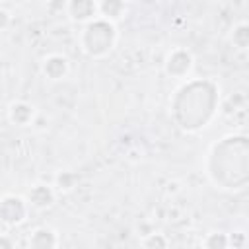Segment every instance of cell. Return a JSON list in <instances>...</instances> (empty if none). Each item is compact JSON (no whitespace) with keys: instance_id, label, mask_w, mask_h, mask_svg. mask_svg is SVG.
Returning <instances> with one entry per match:
<instances>
[{"instance_id":"cell-1","label":"cell","mask_w":249,"mask_h":249,"mask_svg":"<svg viewBox=\"0 0 249 249\" xmlns=\"http://www.w3.org/2000/svg\"><path fill=\"white\" fill-rule=\"evenodd\" d=\"M218 89L208 80H195L185 84L173 101L175 121L183 130H198L212 119L218 103Z\"/></svg>"},{"instance_id":"cell-8","label":"cell","mask_w":249,"mask_h":249,"mask_svg":"<svg viewBox=\"0 0 249 249\" xmlns=\"http://www.w3.org/2000/svg\"><path fill=\"white\" fill-rule=\"evenodd\" d=\"M66 68H68L66 58H64V56H58V54L49 56V58L45 60V64H43V72H45L51 80H60V78L66 74Z\"/></svg>"},{"instance_id":"cell-13","label":"cell","mask_w":249,"mask_h":249,"mask_svg":"<svg viewBox=\"0 0 249 249\" xmlns=\"http://www.w3.org/2000/svg\"><path fill=\"white\" fill-rule=\"evenodd\" d=\"M76 173H70V171H62L58 177H56V183H58V187L62 189V191H70L72 187H74V183H76Z\"/></svg>"},{"instance_id":"cell-14","label":"cell","mask_w":249,"mask_h":249,"mask_svg":"<svg viewBox=\"0 0 249 249\" xmlns=\"http://www.w3.org/2000/svg\"><path fill=\"white\" fill-rule=\"evenodd\" d=\"M204 245L210 247V249H224V247H228V239H226L224 233H212V235L204 241Z\"/></svg>"},{"instance_id":"cell-12","label":"cell","mask_w":249,"mask_h":249,"mask_svg":"<svg viewBox=\"0 0 249 249\" xmlns=\"http://www.w3.org/2000/svg\"><path fill=\"white\" fill-rule=\"evenodd\" d=\"M233 43L239 49H245L247 47V43H249V29H247L245 23H241L239 27H235V31H233Z\"/></svg>"},{"instance_id":"cell-9","label":"cell","mask_w":249,"mask_h":249,"mask_svg":"<svg viewBox=\"0 0 249 249\" xmlns=\"http://www.w3.org/2000/svg\"><path fill=\"white\" fill-rule=\"evenodd\" d=\"M10 119L16 124H27L33 119V107L27 105V103H23V101L12 103V107H10Z\"/></svg>"},{"instance_id":"cell-6","label":"cell","mask_w":249,"mask_h":249,"mask_svg":"<svg viewBox=\"0 0 249 249\" xmlns=\"http://www.w3.org/2000/svg\"><path fill=\"white\" fill-rule=\"evenodd\" d=\"M95 2L93 0H68V12L76 21H88L95 16Z\"/></svg>"},{"instance_id":"cell-10","label":"cell","mask_w":249,"mask_h":249,"mask_svg":"<svg viewBox=\"0 0 249 249\" xmlns=\"http://www.w3.org/2000/svg\"><path fill=\"white\" fill-rule=\"evenodd\" d=\"M29 245H31V247H41V249H45V247H54V245H56V237H54V233H53L51 230L39 228V230L33 231V235H31V239H29Z\"/></svg>"},{"instance_id":"cell-5","label":"cell","mask_w":249,"mask_h":249,"mask_svg":"<svg viewBox=\"0 0 249 249\" xmlns=\"http://www.w3.org/2000/svg\"><path fill=\"white\" fill-rule=\"evenodd\" d=\"M191 54L187 53V51H183V49H177V51H173L171 54H169V58H167V62H165V70H167V74H171V76H177V78H183L189 70H191Z\"/></svg>"},{"instance_id":"cell-15","label":"cell","mask_w":249,"mask_h":249,"mask_svg":"<svg viewBox=\"0 0 249 249\" xmlns=\"http://www.w3.org/2000/svg\"><path fill=\"white\" fill-rule=\"evenodd\" d=\"M144 245H146V247H165V245H167V241H165L161 235H156V233H154L150 239H146V241H144Z\"/></svg>"},{"instance_id":"cell-17","label":"cell","mask_w":249,"mask_h":249,"mask_svg":"<svg viewBox=\"0 0 249 249\" xmlns=\"http://www.w3.org/2000/svg\"><path fill=\"white\" fill-rule=\"evenodd\" d=\"M10 23V14L6 10H0V29H4Z\"/></svg>"},{"instance_id":"cell-3","label":"cell","mask_w":249,"mask_h":249,"mask_svg":"<svg viewBox=\"0 0 249 249\" xmlns=\"http://www.w3.org/2000/svg\"><path fill=\"white\" fill-rule=\"evenodd\" d=\"M115 43V27L109 19H93L82 33V47L89 56H103Z\"/></svg>"},{"instance_id":"cell-4","label":"cell","mask_w":249,"mask_h":249,"mask_svg":"<svg viewBox=\"0 0 249 249\" xmlns=\"http://www.w3.org/2000/svg\"><path fill=\"white\" fill-rule=\"evenodd\" d=\"M25 202L21 196L16 195H8L0 200V222L8 224V226H16L25 218Z\"/></svg>"},{"instance_id":"cell-11","label":"cell","mask_w":249,"mask_h":249,"mask_svg":"<svg viewBox=\"0 0 249 249\" xmlns=\"http://www.w3.org/2000/svg\"><path fill=\"white\" fill-rule=\"evenodd\" d=\"M99 10L105 19H117L124 12V0H101Z\"/></svg>"},{"instance_id":"cell-18","label":"cell","mask_w":249,"mask_h":249,"mask_svg":"<svg viewBox=\"0 0 249 249\" xmlns=\"http://www.w3.org/2000/svg\"><path fill=\"white\" fill-rule=\"evenodd\" d=\"M0 247H12V241L6 237H0Z\"/></svg>"},{"instance_id":"cell-2","label":"cell","mask_w":249,"mask_h":249,"mask_svg":"<svg viewBox=\"0 0 249 249\" xmlns=\"http://www.w3.org/2000/svg\"><path fill=\"white\" fill-rule=\"evenodd\" d=\"M210 175L224 189H241L247 181V138L228 136L214 146Z\"/></svg>"},{"instance_id":"cell-16","label":"cell","mask_w":249,"mask_h":249,"mask_svg":"<svg viewBox=\"0 0 249 249\" xmlns=\"http://www.w3.org/2000/svg\"><path fill=\"white\" fill-rule=\"evenodd\" d=\"M66 4H68V0H49L47 2V6H49L51 12H62L66 8Z\"/></svg>"},{"instance_id":"cell-7","label":"cell","mask_w":249,"mask_h":249,"mask_svg":"<svg viewBox=\"0 0 249 249\" xmlns=\"http://www.w3.org/2000/svg\"><path fill=\"white\" fill-rule=\"evenodd\" d=\"M53 200H54V193L49 185H35L29 191V202L37 208H47L53 204Z\"/></svg>"}]
</instances>
